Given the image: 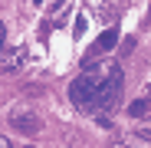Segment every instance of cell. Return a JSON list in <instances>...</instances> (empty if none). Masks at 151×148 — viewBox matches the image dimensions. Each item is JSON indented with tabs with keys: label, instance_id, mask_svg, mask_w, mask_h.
<instances>
[{
	"label": "cell",
	"instance_id": "8992f818",
	"mask_svg": "<svg viewBox=\"0 0 151 148\" xmlns=\"http://www.w3.org/2000/svg\"><path fill=\"white\" fill-rule=\"evenodd\" d=\"M112 148H151L145 138H125V142H115Z\"/></svg>",
	"mask_w": 151,
	"mask_h": 148
},
{
	"label": "cell",
	"instance_id": "4fadbf2b",
	"mask_svg": "<svg viewBox=\"0 0 151 148\" xmlns=\"http://www.w3.org/2000/svg\"><path fill=\"white\" fill-rule=\"evenodd\" d=\"M27 148H36V145H27Z\"/></svg>",
	"mask_w": 151,
	"mask_h": 148
},
{
	"label": "cell",
	"instance_id": "52a82bcc",
	"mask_svg": "<svg viewBox=\"0 0 151 148\" xmlns=\"http://www.w3.org/2000/svg\"><path fill=\"white\" fill-rule=\"evenodd\" d=\"M72 33H76V36H82V33H86V17H82V13L76 17V27H72Z\"/></svg>",
	"mask_w": 151,
	"mask_h": 148
},
{
	"label": "cell",
	"instance_id": "3957f363",
	"mask_svg": "<svg viewBox=\"0 0 151 148\" xmlns=\"http://www.w3.org/2000/svg\"><path fill=\"white\" fill-rule=\"evenodd\" d=\"M115 46H118V30L109 27L105 33H99V40L92 43V53H95V56H99V53H112Z\"/></svg>",
	"mask_w": 151,
	"mask_h": 148
},
{
	"label": "cell",
	"instance_id": "5b68a950",
	"mask_svg": "<svg viewBox=\"0 0 151 148\" xmlns=\"http://www.w3.org/2000/svg\"><path fill=\"white\" fill-rule=\"evenodd\" d=\"M128 115H132V118H145V115H151V99H135V102L128 105Z\"/></svg>",
	"mask_w": 151,
	"mask_h": 148
},
{
	"label": "cell",
	"instance_id": "30bf717a",
	"mask_svg": "<svg viewBox=\"0 0 151 148\" xmlns=\"http://www.w3.org/2000/svg\"><path fill=\"white\" fill-rule=\"evenodd\" d=\"M0 148H13V142H10L7 135H0Z\"/></svg>",
	"mask_w": 151,
	"mask_h": 148
},
{
	"label": "cell",
	"instance_id": "7a4b0ae2",
	"mask_svg": "<svg viewBox=\"0 0 151 148\" xmlns=\"http://www.w3.org/2000/svg\"><path fill=\"white\" fill-rule=\"evenodd\" d=\"M7 122L13 125V132H23V135H36V132L43 129L40 112L30 109V105H13V109L7 112Z\"/></svg>",
	"mask_w": 151,
	"mask_h": 148
},
{
	"label": "cell",
	"instance_id": "277c9868",
	"mask_svg": "<svg viewBox=\"0 0 151 148\" xmlns=\"http://www.w3.org/2000/svg\"><path fill=\"white\" fill-rule=\"evenodd\" d=\"M23 63H27V49L23 46H17V49H10V53L0 59V66H4V72H20L23 69Z\"/></svg>",
	"mask_w": 151,
	"mask_h": 148
},
{
	"label": "cell",
	"instance_id": "6da1fadb",
	"mask_svg": "<svg viewBox=\"0 0 151 148\" xmlns=\"http://www.w3.org/2000/svg\"><path fill=\"white\" fill-rule=\"evenodd\" d=\"M125 72L118 63L105 59V63H86L82 72L69 82V99L72 105L89 109V112H109L115 109L118 95H122V82Z\"/></svg>",
	"mask_w": 151,
	"mask_h": 148
},
{
	"label": "cell",
	"instance_id": "7c38bea8",
	"mask_svg": "<svg viewBox=\"0 0 151 148\" xmlns=\"http://www.w3.org/2000/svg\"><path fill=\"white\" fill-rule=\"evenodd\" d=\"M33 4H36V7H40V4H43V0H33Z\"/></svg>",
	"mask_w": 151,
	"mask_h": 148
},
{
	"label": "cell",
	"instance_id": "ba28073f",
	"mask_svg": "<svg viewBox=\"0 0 151 148\" xmlns=\"http://www.w3.org/2000/svg\"><path fill=\"white\" fill-rule=\"evenodd\" d=\"M138 138H151V122H145V125H141V132H138Z\"/></svg>",
	"mask_w": 151,
	"mask_h": 148
},
{
	"label": "cell",
	"instance_id": "8fae6325",
	"mask_svg": "<svg viewBox=\"0 0 151 148\" xmlns=\"http://www.w3.org/2000/svg\"><path fill=\"white\" fill-rule=\"evenodd\" d=\"M148 99H151V82H148Z\"/></svg>",
	"mask_w": 151,
	"mask_h": 148
},
{
	"label": "cell",
	"instance_id": "9c48e42d",
	"mask_svg": "<svg viewBox=\"0 0 151 148\" xmlns=\"http://www.w3.org/2000/svg\"><path fill=\"white\" fill-rule=\"evenodd\" d=\"M4 40H7V27H4V20H0V49H4Z\"/></svg>",
	"mask_w": 151,
	"mask_h": 148
}]
</instances>
